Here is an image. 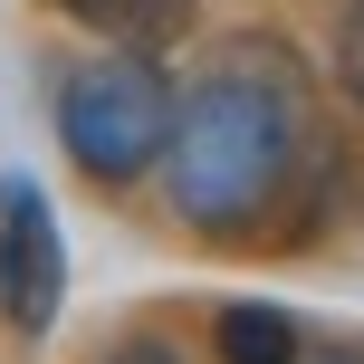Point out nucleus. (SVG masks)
<instances>
[{
    "instance_id": "nucleus-3",
    "label": "nucleus",
    "mask_w": 364,
    "mask_h": 364,
    "mask_svg": "<svg viewBox=\"0 0 364 364\" xmlns=\"http://www.w3.org/2000/svg\"><path fill=\"white\" fill-rule=\"evenodd\" d=\"M58 297H68V240H58V211L29 173L0 182V316L10 336H48Z\"/></svg>"
},
{
    "instance_id": "nucleus-5",
    "label": "nucleus",
    "mask_w": 364,
    "mask_h": 364,
    "mask_svg": "<svg viewBox=\"0 0 364 364\" xmlns=\"http://www.w3.org/2000/svg\"><path fill=\"white\" fill-rule=\"evenodd\" d=\"M307 336H297L288 307H220V364H297Z\"/></svg>"
},
{
    "instance_id": "nucleus-6",
    "label": "nucleus",
    "mask_w": 364,
    "mask_h": 364,
    "mask_svg": "<svg viewBox=\"0 0 364 364\" xmlns=\"http://www.w3.org/2000/svg\"><path fill=\"white\" fill-rule=\"evenodd\" d=\"M336 87H346V106H364V0L336 10Z\"/></svg>"
},
{
    "instance_id": "nucleus-1",
    "label": "nucleus",
    "mask_w": 364,
    "mask_h": 364,
    "mask_svg": "<svg viewBox=\"0 0 364 364\" xmlns=\"http://www.w3.org/2000/svg\"><path fill=\"white\" fill-rule=\"evenodd\" d=\"M297 173V58L269 38H240L182 87L164 192L192 230H259Z\"/></svg>"
},
{
    "instance_id": "nucleus-4",
    "label": "nucleus",
    "mask_w": 364,
    "mask_h": 364,
    "mask_svg": "<svg viewBox=\"0 0 364 364\" xmlns=\"http://www.w3.org/2000/svg\"><path fill=\"white\" fill-rule=\"evenodd\" d=\"M58 10H68L87 38H106V48H154L164 58L173 38L201 19V0H58Z\"/></svg>"
},
{
    "instance_id": "nucleus-8",
    "label": "nucleus",
    "mask_w": 364,
    "mask_h": 364,
    "mask_svg": "<svg viewBox=\"0 0 364 364\" xmlns=\"http://www.w3.org/2000/svg\"><path fill=\"white\" fill-rule=\"evenodd\" d=\"M297 364H364V346H316V355H297Z\"/></svg>"
},
{
    "instance_id": "nucleus-2",
    "label": "nucleus",
    "mask_w": 364,
    "mask_h": 364,
    "mask_svg": "<svg viewBox=\"0 0 364 364\" xmlns=\"http://www.w3.org/2000/svg\"><path fill=\"white\" fill-rule=\"evenodd\" d=\"M173 115H182V87L164 77L154 48H106V58H87V68L58 77V144H68V164L87 182L164 173Z\"/></svg>"
},
{
    "instance_id": "nucleus-7",
    "label": "nucleus",
    "mask_w": 364,
    "mask_h": 364,
    "mask_svg": "<svg viewBox=\"0 0 364 364\" xmlns=\"http://www.w3.org/2000/svg\"><path fill=\"white\" fill-rule=\"evenodd\" d=\"M106 364H182V355H173V346H164V336H134V346H115V355H106Z\"/></svg>"
}]
</instances>
